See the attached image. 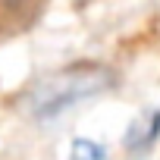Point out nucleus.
Listing matches in <instances>:
<instances>
[{"mask_svg": "<svg viewBox=\"0 0 160 160\" xmlns=\"http://www.w3.org/2000/svg\"><path fill=\"white\" fill-rule=\"evenodd\" d=\"M116 82V75L101 66V63H75L63 72L47 75L44 82L35 85L28 107L35 119H57L60 113L78 107L82 101H91L104 91H110Z\"/></svg>", "mask_w": 160, "mask_h": 160, "instance_id": "f257e3e1", "label": "nucleus"}, {"mask_svg": "<svg viewBox=\"0 0 160 160\" xmlns=\"http://www.w3.org/2000/svg\"><path fill=\"white\" fill-rule=\"evenodd\" d=\"M157 138H160V110L151 107V110L138 113V116L126 126L122 144H126L129 151H144V148L157 144Z\"/></svg>", "mask_w": 160, "mask_h": 160, "instance_id": "f03ea898", "label": "nucleus"}, {"mask_svg": "<svg viewBox=\"0 0 160 160\" xmlns=\"http://www.w3.org/2000/svg\"><path fill=\"white\" fill-rule=\"evenodd\" d=\"M69 160H107V148L94 138H72Z\"/></svg>", "mask_w": 160, "mask_h": 160, "instance_id": "7ed1b4c3", "label": "nucleus"}]
</instances>
